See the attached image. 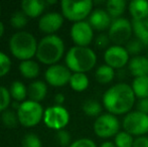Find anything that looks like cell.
Wrapping results in <instances>:
<instances>
[{"mask_svg":"<svg viewBox=\"0 0 148 147\" xmlns=\"http://www.w3.org/2000/svg\"><path fill=\"white\" fill-rule=\"evenodd\" d=\"M136 102L130 85L117 83L105 91L102 98V105L112 115H127L130 113Z\"/></svg>","mask_w":148,"mask_h":147,"instance_id":"1","label":"cell"},{"mask_svg":"<svg viewBox=\"0 0 148 147\" xmlns=\"http://www.w3.org/2000/svg\"><path fill=\"white\" fill-rule=\"evenodd\" d=\"M66 66L72 73L86 74L97 65V55L89 46H72L64 57Z\"/></svg>","mask_w":148,"mask_h":147,"instance_id":"2","label":"cell"},{"mask_svg":"<svg viewBox=\"0 0 148 147\" xmlns=\"http://www.w3.org/2000/svg\"><path fill=\"white\" fill-rule=\"evenodd\" d=\"M64 55V42L57 34L43 36L37 44L35 57L43 65L53 66L59 64Z\"/></svg>","mask_w":148,"mask_h":147,"instance_id":"3","label":"cell"},{"mask_svg":"<svg viewBox=\"0 0 148 147\" xmlns=\"http://www.w3.org/2000/svg\"><path fill=\"white\" fill-rule=\"evenodd\" d=\"M38 41L31 32L20 30L13 34L9 39V51L20 62L32 59L37 51Z\"/></svg>","mask_w":148,"mask_h":147,"instance_id":"4","label":"cell"},{"mask_svg":"<svg viewBox=\"0 0 148 147\" xmlns=\"http://www.w3.org/2000/svg\"><path fill=\"white\" fill-rule=\"evenodd\" d=\"M60 13L64 18L74 22H80L89 18L94 10V2L92 0L74 1V0H62L60 2Z\"/></svg>","mask_w":148,"mask_h":147,"instance_id":"5","label":"cell"},{"mask_svg":"<svg viewBox=\"0 0 148 147\" xmlns=\"http://www.w3.org/2000/svg\"><path fill=\"white\" fill-rule=\"evenodd\" d=\"M16 112L19 124L26 128L38 125L42 121L45 114V110L40 103L32 100H25L20 103Z\"/></svg>","mask_w":148,"mask_h":147,"instance_id":"6","label":"cell"},{"mask_svg":"<svg viewBox=\"0 0 148 147\" xmlns=\"http://www.w3.org/2000/svg\"><path fill=\"white\" fill-rule=\"evenodd\" d=\"M121 124L117 116L110 113H104L96 118L94 122V133L102 139L115 137L120 132Z\"/></svg>","mask_w":148,"mask_h":147,"instance_id":"7","label":"cell"},{"mask_svg":"<svg viewBox=\"0 0 148 147\" xmlns=\"http://www.w3.org/2000/svg\"><path fill=\"white\" fill-rule=\"evenodd\" d=\"M70 119V113L64 106L53 105L45 110L42 122L49 129L60 131L69 125Z\"/></svg>","mask_w":148,"mask_h":147,"instance_id":"8","label":"cell"},{"mask_svg":"<svg viewBox=\"0 0 148 147\" xmlns=\"http://www.w3.org/2000/svg\"><path fill=\"white\" fill-rule=\"evenodd\" d=\"M123 129L132 136L140 137L148 133V115L139 111H131L123 119Z\"/></svg>","mask_w":148,"mask_h":147,"instance_id":"9","label":"cell"},{"mask_svg":"<svg viewBox=\"0 0 148 147\" xmlns=\"http://www.w3.org/2000/svg\"><path fill=\"white\" fill-rule=\"evenodd\" d=\"M132 34V22L125 17L114 19L108 29V36L115 45L123 46V44H126L131 39Z\"/></svg>","mask_w":148,"mask_h":147,"instance_id":"10","label":"cell"},{"mask_svg":"<svg viewBox=\"0 0 148 147\" xmlns=\"http://www.w3.org/2000/svg\"><path fill=\"white\" fill-rule=\"evenodd\" d=\"M105 64L114 70H121L128 66L130 62V55L125 46L122 45H110L104 53Z\"/></svg>","mask_w":148,"mask_h":147,"instance_id":"11","label":"cell"},{"mask_svg":"<svg viewBox=\"0 0 148 147\" xmlns=\"http://www.w3.org/2000/svg\"><path fill=\"white\" fill-rule=\"evenodd\" d=\"M70 36L77 46H89L94 40V29L87 20L76 22L70 29Z\"/></svg>","mask_w":148,"mask_h":147,"instance_id":"12","label":"cell"},{"mask_svg":"<svg viewBox=\"0 0 148 147\" xmlns=\"http://www.w3.org/2000/svg\"><path fill=\"white\" fill-rule=\"evenodd\" d=\"M72 72L70 71L66 65H57L49 66L45 72V79L47 81V84L53 87H64L70 83Z\"/></svg>","mask_w":148,"mask_h":147,"instance_id":"13","label":"cell"},{"mask_svg":"<svg viewBox=\"0 0 148 147\" xmlns=\"http://www.w3.org/2000/svg\"><path fill=\"white\" fill-rule=\"evenodd\" d=\"M64 18L62 13L57 11H51L45 13L38 20V28L45 36L56 34L64 24Z\"/></svg>","mask_w":148,"mask_h":147,"instance_id":"14","label":"cell"},{"mask_svg":"<svg viewBox=\"0 0 148 147\" xmlns=\"http://www.w3.org/2000/svg\"><path fill=\"white\" fill-rule=\"evenodd\" d=\"M112 21L113 19L111 18V16L108 14L106 9H103V8L94 9L91 15L89 16L88 20L93 29L98 30V31H105V30L109 29Z\"/></svg>","mask_w":148,"mask_h":147,"instance_id":"15","label":"cell"},{"mask_svg":"<svg viewBox=\"0 0 148 147\" xmlns=\"http://www.w3.org/2000/svg\"><path fill=\"white\" fill-rule=\"evenodd\" d=\"M47 3L42 0H24L20 3L21 11L28 18H37L43 15Z\"/></svg>","mask_w":148,"mask_h":147,"instance_id":"16","label":"cell"},{"mask_svg":"<svg viewBox=\"0 0 148 147\" xmlns=\"http://www.w3.org/2000/svg\"><path fill=\"white\" fill-rule=\"evenodd\" d=\"M128 70L134 78L148 77V57L144 55H136L130 59Z\"/></svg>","mask_w":148,"mask_h":147,"instance_id":"17","label":"cell"},{"mask_svg":"<svg viewBox=\"0 0 148 147\" xmlns=\"http://www.w3.org/2000/svg\"><path fill=\"white\" fill-rule=\"evenodd\" d=\"M128 10L132 20H143L148 18V1L133 0L129 2Z\"/></svg>","mask_w":148,"mask_h":147,"instance_id":"18","label":"cell"},{"mask_svg":"<svg viewBox=\"0 0 148 147\" xmlns=\"http://www.w3.org/2000/svg\"><path fill=\"white\" fill-rule=\"evenodd\" d=\"M29 100L35 102H41L47 95V85L43 81L35 80L31 82L27 87Z\"/></svg>","mask_w":148,"mask_h":147,"instance_id":"19","label":"cell"},{"mask_svg":"<svg viewBox=\"0 0 148 147\" xmlns=\"http://www.w3.org/2000/svg\"><path fill=\"white\" fill-rule=\"evenodd\" d=\"M18 70H19L20 75L28 80L36 79L40 73V68H39L38 63L33 61V59L20 62L19 66H18Z\"/></svg>","mask_w":148,"mask_h":147,"instance_id":"20","label":"cell"},{"mask_svg":"<svg viewBox=\"0 0 148 147\" xmlns=\"http://www.w3.org/2000/svg\"><path fill=\"white\" fill-rule=\"evenodd\" d=\"M126 8L128 6L125 0H109L106 2V11L113 20L122 17Z\"/></svg>","mask_w":148,"mask_h":147,"instance_id":"21","label":"cell"},{"mask_svg":"<svg viewBox=\"0 0 148 147\" xmlns=\"http://www.w3.org/2000/svg\"><path fill=\"white\" fill-rule=\"evenodd\" d=\"M131 22L135 38L140 40L144 46H148V20H132Z\"/></svg>","mask_w":148,"mask_h":147,"instance_id":"22","label":"cell"},{"mask_svg":"<svg viewBox=\"0 0 148 147\" xmlns=\"http://www.w3.org/2000/svg\"><path fill=\"white\" fill-rule=\"evenodd\" d=\"M115 70L105 64V65H101L97 68L95 72V79L100 84L107 85L113 82V80L115 79Z\"/></svg>","mask_w":148,"mask_h":147,"instance_id":"23","label":"cell"},{"mask_svg":"<svg viewBox=\"0 0 148 147\" xmlns=\"http://www.w3.org/2000/svg\"><path fill=\"white\" fill-rule=\"evenodd\" d=\"M69 85L75 92L82 93L89 88L90 81L86 74L83 73H73Z\"/></svg>","mask_w":148,"mask_h":147,"instance_id":"24","label":"cell"},{"mask_svg":"<svg viewBox=\"0 0 148 147\" xmlns=\"http://www.w3.org/2000/svg\"><path fill=\"white\" fill-rule=\"evenodd\" d=\"M9 92L11 95V98L18 103L24 102L26 100V97H28L27 87L20 81H14L13 83H11Z\"/></svg>","mask_w":148,"mask_h":147,"instance_id":"25","label":"cell"},{"mask_svg":"<svg viewBox=\"0 0 148 147\" xmlns=\"http://www.w3.org/2000/svg\"><path fill=\"white\" fill-rule=\"evenodd\" d=\"M134 95L136 98L145 99L148 98V77H138L134 78L131 85Z\"/></svg>","mask_w":148,"mask_h":147,"instance_id":"26","label":"cell"},{"mask_svg":"<svg viewBox=\"0 0 148 147\" xmlns=\"http://www.w3.org/2000/svg\"><path fill=\"white\" fill-rule=\"evenodd\" d=\"M82 110L84 112L85 115L89 116V117H96L98 118L100 115H102V111H103V106L100 102L97 100H87L83 103L82 105Z\"/></svg>","mask_w":148,"mask_h":147,"instance_id":"27","label":"cell"},{"mask_svg":"<svg viewBox=\"0 0 148 147\" xmlns=\"http://www.w3.org/2000/svg\"><path fill=\"white\" fill-rule=\"evenodd\" d=\"M1 122L5 127L7 128H14L19 124L17 117V112L13 110H6L1 113Z\"/></svg>","mask_w":148,"mask_h":147,"instance_id":"28","label":"cell"},{"mask_svg":"<svg viewBox=\"0 0 148 147\" xmlns=\"http://www.w3.org/2000/svg\"><path fill=\"white\" fill-rule=\"evenodd\" d=\"M134 139L135 138L131 134L123 130L114 137V143L116 147H133Z\"/></svg>","mask_w":148,"mask_h":147,"instance_id":"29","label":"cell"},{"mask_svg":"<svg viewBox=\"0 0 148 147\" xmlns=\"http://www.w3.org/2000/svg\"><path fill=\"white\" fill-rule=\"evenodd\" d=\"M28 23V17L20 10V11H16L11 14L10 17V24L13 28L16 29H22L25 27Z\"/></svg>","mask_w":148,"mask_h":147,"instance_id":"30","label":"cell"},{"mask_svg":"<svg viewBox=\"0 0 148 147\" xmlns=\"http://www.w3.org/2000/svg\"><path fill=\"white\" fill-rule=\"evenodd\" d=\"M11 99L9 89L4 86H0V113L8 110V107L11 104Z\"/></svg>","mask_w":148,"mask_h":147,"instance_id":"31","label":"cell"},{"mask_svg":"<svg viewBox=\"0 0 148 147\" xmlns=\"http://www.w3.org/2000/svg\"><path fill=\"white\" fill-rule=\"evenodd\" d=\"M21 147H42V143L35 133H26L21 140Z\"/></svg>","mask_w":148,"mask_h":147,"instance_id":"32","label":"cell"},{"mask_svg":"<svg viewBox=\"0 0 148 147\" xmlns=\"http://www.w3.org/2000/svg\"><path fill=\"white\" fill-rule=\"evenodd\" d=\"M144 47H145L144 44H143L140 40H138L137 38H131L130 40L126 43L125 49H127V51H128V53L130 55H134V57H136V55H139V53L143 51Z\"/></svg>","mask_w":148,"mask_h":147,"instance_id":"33","label":"cell"},{"mask_svg":"<svg viewBox=\"0 0 148 147\" xmlns=\"http://www.w3.org/2000/svg\"><path fill=\"white\" fill-rule=\"evenodd\" d=\"M11 70V59L6 53L0 51V78L6 76Z\"/></svg>","mask_w":148,"mask_h":147,"instance_id":"34","label":"cell"},{"mask_svg":"<svg viewBox=\"0 0 148 147\" xmlns=\"http://www.w3.org/2000/svg\"><path fill=\"white\" fill-rule=\"evenodd\" d=\"M57 141L62 147H69L72 144V135L66 130H60L57 132Z\"/></svg>","mask_w":148,"mask_h":147,"instance_id":"35","label":"cell"},{"mask_svg":"<svg viewBox=\"0 0 148 147\" xmlns=\"http://www.w3.org/2000/svg\"><path fill=\"white\" fill-rule=\"evenodd\" d=\"M110 42H111V40L108 36V34H100L95 38V45L99 49H105L106 51L110 46Z\"/></svg>","mask_w":148,"mask_h":147,"instance_id":"36","label":"cell"},{"mask_svg":"<svg viewBox=\"0 0 148 147\" xmlns=\"http://www.w3.org/2000/svg\"><path fill=\"white\" fill-rule=\"evenodd\" d=\"M69 147H97V144L90 138H79Z\"/></svg>","mask_w":148,"mask_h":147,"instance_id":"37","label":"cell"},{"mask_svg":"<svg viewBox=\"0 0 148 147\" xmlns=\"http://www.w3.org/2000/svg\"><path fill=\"white\" fill-rule=\"evenodd\" d=\"M136 109H137V111L148 115V98L138 100V102H137V104H136Z\"/></svg>","mask_w":148,"mask_h":147,"instance_id":"38","label":"cell"},{"mask_svg":"<svg viewBox=\"0 0 148 147\" xmlns=\"http://www.w3.org/2000/svg\"><path fill=\"white\" fill-rule=\"evenodd\" d=\"M133 147H148V137L147 136H140L134 139Z\"/></svg>","mask_w":148,"mask_h":147,"instance_id":"39","label":"cell"},{"mask_svg":"<svg viewBox=\"0 0 148 147\" xmlns=\"http://www.w3.org/2000/svg\"><path fill=\"white\" fill-rule=\"evenodd\" d=\"M53 100H55L56 105L62 106V104H64V101H66V97H64V95L62 94V93H58V94L55 95V98H53Z\"/></svg>","mask_w":148,"mask_h":147,"instance_id":"40","label":"cell"},{"mask_svg":"<svg viewBox=\"0 0 148 147\" xmlns=\"http://www.w3.org/2000/svg\"><path fill=\"white\" fill-rule=\"evenodd\" d=\"M100 147H116V145L112 141H105L100 145Z\"/></svg>","mask_w":148,"mask_h":147,"instance_id":"41","label":"cell"},{"mask_svg":"<svg viewBox=\"0 0 148 147\" xmlns=\"http://www.w3.org/2000/svg\"><path fill=\"white\" fill-rule=\"evenodd\" d=\"M4 31H5V26H4V23L0 20V37L4 34Z\"/></svg>","mask_w":148,"mask_h":147,"instance_id":"42","label":"cell"},{"mask_svg":"<svg viewBox=\"0 0 148 147\" xmlns=\"http://www.w3.org/2000/svg\"><path fill=\"white\" fill-rule=\"evenodd\" d=\"M45 3H47V5H53V4L57 3V1H56V0H47V1H45Z\"/></svg>","mask_w":148,"mask_h":147,"instance_id":"43","label":"cell"},{"mask_svg":"<svg viewBox=\"0 0 148 147\" xmlns=\"http://www.w3.org/2000/svg\"><path fill=\"white\" fill-rule=\"evenodd\" d=\"M0 14H1V5H0Z\"/></svg>","mask_w":148,"mask_h":147,"instance_id":"44","label":"cell"},{"mask_svg":"<svg viewBox=\"0 0 148 147\" xmlns=\"http://www.w3.org/2000/svg\"><path fill=\"white\" fill-rule=\"evenodd\" d=\"M147 20H148V18H147Z\"/></svg>","mask_w":148,"mask_h":147,"instance_id":"45","label":"cell"},{"mask_svg":"<svg viewBox=\"0 0 148 147\" xmlns=\"http://www.w3.org/2000/svg\"></svg>","mask_w":148,"mask_h":147,"instance_id":"46","label":"cell"}]
</instances>
